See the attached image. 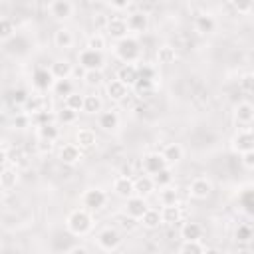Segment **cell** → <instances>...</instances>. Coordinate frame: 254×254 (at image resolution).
<instances>
[{"instance_id": "6da1fadb", "label": "cell", "mask_w": 254, "mask_h": 254, "mask_svg": "<svg viewBox=\"0 0 254 254\" xmlns=\"http://www.w3.org/2000/svg\"><path fill=\"white\" fill-rule=\"evenodd\" d=\"M65 224H67V230H69L71 234L83 236V234H87V232L91 230L93 220H91V214H89L85 208H77V210H73V212L67 216Z\"/></svg>"}, {"instance_id": "7a4b0ae2", "label": "cell", "mask_w": 254, "mask_h": 254, "mask_svg": "<svg viewBox=\"0 0 254 254\" xmlns=\"http://www.w3.org/2000/svg\"><path fill=\"white\" fill-rule=\"evenodd\" d=\"M115 54H117V58H119L121 62L133 64V62H137L139 56H141V44H139L135 38L127 36V38H123V40H119V42L115 44Z\"/></svg>"}, {"instance_id": "3957f363", "label": "cell", "mask_w": 254, "mask_h": 254, "mask_svg": "<svg viewBox=\"0 0 254 254\" xmlns=\"http://www.w3.org/2000/svg\"><path fill=\"white\" fill-rule=\"evenodd\" d=\"M77 62H79V67L83 71H93V69H101L103 64H105V58H103V52H95V50H81L79 56H77Z\"/></svg>"}, {"instance_id": "277c9868", "label": "cell", "mask_w": 254, "mask_h": 254, "mask_svg": "<svg viewBox=\"0 0 254 254\" xmlns=\"http://www.w3.org/2000/svg\"><path fill=\"white\" fill-rule=\"evenodd\" d=\"M97 244H99L103 250H107V252L115 250V248L121 244V234H119V230H117V228H111V226L103 228V230L97 234Z\"/></svg>"}, {"instance_id": "5b68a950", "label": "cell", "mask_w": 254, "mask_h": 254, "mask_svg": "<svg viewBox=\"0 0 254 254\" xmlns=\"http://www.w3.org/2000/svg\"><path fill=\"white\" fill-rule=\"evenodd\" d=\"M232 149H234L238 155H242V153H246V151H254V135H252V131H250V129L238 131V133L234 135V139H232Z\"/></svg>"}, {"instance_id": "8992f818", "label": "cell", "mask_w": 254, "mask_h": 254, "mask_svg": "<svg viewBox=\"0 0 254 254\" xmlns=\"http://www.w3.org/2000/svg\"><path fill=\"white\" fill-rule=\"evenodd\" d=\"M54 75L50 73V69L48 67H38V69H34V73H32V85L38 89V91H48L50 87H54Z\"/></svg>"}, {"instance_id": "52a82bcc", "label": "cell", "mask_w": 254, "mask_h": 254, "mask_svg": "<svg viewBox=\"0 0 254 254\" xmlns=\"http://www.w3.org/2000/svg\"><path fill=\"white\" fill-rule=\"evenodd\" d=\"M147 208H149V206H147L145 198H143V196H137V194L129 196L127 202H125V214H127L129 218H133V220L141 218V216L147 212Z\"/></svg>"}, {"instance_id": "ba28073f", "label": "cell", "mask_w": 254, "mask_h": 254, "mask_svg": "<svg viewBox=\"0 0 254 254\" xmlns=\"http://www.w3.org/2000/svg\"><path fill=\"white\" fill-rule=\"evenodd\" d=\"M105 200H107V194H105L101 189H89V190H85V194H83V206L89 208V210H99V208H103Z\"/></svg>"}, {"instance_id": "9c48e42d", "label": "cell", "mask_w": 254, "mask_h": 254, "mask_svg": "<svg viewBox=\"0 0 254 254\" xmlns=\"http://www.w3.org/2000/svg\"><path fill=\"white\" fill-rule=\"evenodd\" d=\"M125 24H127V30H129V32L141 34V32H145V30L149 28V16H147L145 12H141V10H137V12H131V14L127 16Z\"/></svg>"}, {"instance_id": "30bf717a", "label": "cell", "mask_w": 254, "mask_h": 254, "mask_svg": "<svg viewBox=\"0 0 254 254\" xmlns=\"http://www.w3.org/2000/svg\"><path fill=\"white\" fill-rule=\"evenodd\" d=\"M234 119L238 125H244V129H250V123L254 119V107L250 101H242L234 109Z\"/></svg>"}, {"instance_id": "8fae6325", "label": "cell", "mask_w": 254, "mask_h": 254, "mask_svg": "<svg viewBox=\"0 0 254 254\" xmlns=\"http://www.w3.org/2000/svg\"><path fill=\"white\" fill-rule=\"evenodd\" d=\"M48 10L56 20H65L73 14V4L67 0H54L48 4Z\"/></svg>"}, {"instance_id": "7c38bea8", "label": "cell", "mask_w": 254, "mask_h": 254, "mask_svg": "<svg viewBox=\"0 0 254 254\" xmlns=\"http://www.w3.org/2000/svg\"><path fill=\"white\" fill-rule=\"evenodd\" d=\"M139 79V73H137V65L135 64H123L119 69H117V81H121L125 87H133Z\"/></svg>"}, {"instance_id": "4fadbf2b", "label": "cell", "mask_w": 254, "mask_h": 254, "mask_svg": "<svg viewBox=\"0 0 254 254\" xmlns=\"http://www.w3.org/2000/svg\"><path fill=\"white\" fill-rule=\"evenodd\" d=\"M105 30H107V34L111 36V38H115L117 42L119 40H123V38H127V24H125V20L123 18H119V16H113V18H109L107 20V26H105Z\"/></svg>"}, {"instance_id": "5bb4252c", "label": "cell", "mask_w": 254, "mask_h": 254, "mask_svg": "<svg viewBox=\"0 0 254 254\" xmlns=\"http://www.w3.org/2000/svg\"><path fill=\"white\" fill-rule=\"evenodd\" d=\"M165 167H169V165L165 163V159L161 157V153H149V155L143 157V169H145V173H149V175H157V173L163 171Z\"/></svg>"}, {"instance_id": "9a60e30c", "label": "cell", "mask_w": 254, "mask_h": 254, "mask_svg": "<svg viewBox=\"0 0 254 254\" xmlns=\"http://www.w3.org/2000/svg\"><path fill=\"white\" fill-rule=\"evenodd\" d=\"M189 190H190V194H192L194 198H200V200H202V198H206V196L212 192V185H210L208 179L198 177V179H192Z\"/></svg>"}, {"instance_id": "2e32d148", "label": "cell", "mask_w": 254, "mask_h": 254, "mask_svg": "<svg viewBox=\"0 0 254 254\" xmlns=\"http://www.w3.org/2000/svg\"><path fill=\"white\" fill-rule=\"evenodd\" d=\"M50 73L54 75V79H69V75L73 73V65L67 60H56L50 65Z\"/></svg>"}, {"instance_id": "e0dca14e", "label": "cell", "mask_w": 254, "mask_h": 254, "mask_svg": "<svg viewBox=\"0 0 254 254\" xmlns=\"http://www.w3.org/2000/svg\"><path fill=\"white\" fill-rule=\"evenodd\" d=\"M60 161L64 165H75V163H79L81 161V149L77 145H73V143L64 145L60 149Z\"/></svg>"}, {"instance_id": "ac0fdd59", "label": "cell", "mask_w": 254, "mask_h": 254, "mask_svg": "<svg viewBox=\"0 0 254 254\" xmlns=\"http://www.w3.org/2000/svg\"><path fill=\"white\" fill-rule=\"evenodd\" d=\"M113 190H115L117 196H121V198H125V200L135 194L133 181H131L129 177H117V179L113 181Z\"/></svg>"}, {"instance_id": "d6986e66", "label": "cell", "mask_w": 254, "mask_h": 254, "mask_svg": "<svg viewBox=\"0 0 254 254\" xmlns=\"http://www.w3.org/2000/svg\"><path fill=\"white\" fill-rule=\"evenodd\" d=\"M97 123L103 131H115L119 127V115L115 111H99L97 113Z\"/></svg>"}, {"instance_id": "ffe728a7", "label": "cell", "mask_w": 254, "mask_h": 254, "mask_svg": "<svg viewBox=\"0 0 254 254\" xmlns=\"http://www.w3.org/2000/svg\"><path fill=\"white\" fill-rule=\"evenodd\" d=\"M194 28L198 34H212L216 30V20L210 14H198L194 18Z\"/></svg>"}, {"instance_id": "44dd1931", "label": "cell", "mask_w": 254, "mask_h": 254, "mask_svg": "<svg viewBox=\"0 0 254 254\" xmlns=\"http://www.w3.org/2000/svg\"><path fill=\"white\" fill-rule=\"evenodd\" d=\"M161 157L165 159V163H167V165L179 163V161L183 159V147H181L179 143H169V145H167V147L163 149Z\"/></svg>"}, {"instance_id": "7402d4cb", "label": "cell", "mask_w": 254, "mask_h": 254, "mask_svg": "<svg viewBox=\"0 0 254 254\" xmlns=\"http://www.w3.org/2000/svg\"><path fill=\"white\" fill-rule=\"evenodd\" d=\"M54 44L62 50H67L73 46V34L67 30V28H58L54 32Z\"/></svg>"}, {"instance_id": "603a6c76", "label": "cell", "mask_w": 254, "mask_h": 254, "mask_svg": "<svg viewBox=\"0 0 254 254\" xmlns=\"http://www.w3.org/2000/svg\"><path fill=\"white\" fill-rule=\"evenodd\" d=\"M75 143H77L79 149H91L97 143L95 131H91V129H79L77 135H75Z\"/></svg>"}, {"instance_id": "cb8c5ba5", "label": "cell", "mask_w": 254, "mask_h": 254, "mask_svg": "<svg viewBox=\"0 0 254 254\" xmlns=\"http://www.w3.org/2000/svg\"><path fill=\"white\" fill-rule=\"evenodd\" d=\"M183 240H200L202 236V226L198 222H185L181 228Z\"/></svg>"}, {"instance_id": "d4e9b609", "label": "cell", "mask_w": 254, "mask_h": 254, "mask_svg": "<svg viewBox=\"0 0 254 254\" xmlns=\"http://www.w3.org/2000/svg\"><path fill=\"white\" fill-rule=\"evenodd\" d=\"M133 189H135L137 196H143V198H145L147 194L153 192L155 185H153V179H151V177H139L137 181H133Z\"/></svg>"}, {"instance_id": "484cf974", "label": "cell", "mask_w": 254, "mask_h": 254, "mask_svg": "<svg viewBox=\"0 0 254 254\" xmlns=\"http://www.w3.org/2000/svg\"><path fill=\"white\" fill-rule=\"evenodd\" d=\"M107 95H109V99H113V101H121V99L127 95V87H125L121 81L111 79V81L107 83Z\"/></svg>"}, {"instance_id": "4316f807", "label": "cell", "mask_w": 254, "mask_h": 254, "mask_svg": "<svg viewBox=\"0 0 254 254\" xmlns=\"http://www.w3.org/2000/svg\"><path fill=\"white\" fill-rule=\"evenodd\" d=\"M58 137H60V129H58L54 123H48V125L38 127V139H40V141H50V143H54Z\"/></svg>"}, {"instance_id": "83f0119b", "label": "cell", "mask_w": 254, "mask_h": 254, "mask_svg": "<svg viewBox=\"0 0 254 254\" xmlns=\"http://www.w3.org/2000/svg\"><path fill=\"white\" fill-rule=\"evenodd\" d=\"M179 220H181V208H179V204H175V206H163V210H161V222L175 224Z\"/></svg>"}, {"instance_id": "f1b7e54d", "label": "cell", "mask_w": 254, "mask_h": 254, "mask_svg": "<svg viewBox=\"0 0 254 254\" xmlns=\"http://www.w3.org/2000/svg\"><path fill=\"white\" fill-rule=\"evenodd\" d=\"M157 60H159V64H163V65L173 64V62L177 60L175 48H173V46H161V48L157 50Z\"/></svg>"}, {"instance_id": "f546056e", "label": "cell", "mask_w": 254, "mask_h": 254, "mask_svg": "<svg viewBox=\"0 0 254 254\" xmlns=\"http://www.w3.org/2000/svg\"><path fill=\"white\" fill-rule=\"evenodd\" d=\"M101 99L97 97V95H83V109L81 111H85V113H89V115H93V113H99L101 111Z\"/></svg>"}, {"instance_id": "4dcf8cb0", "label": "cell", "mask_w": 254, "mask_h": 254, "mask_svg": "<svg viewBox=\"0 0 254 254\" xmlns=\"http://www.w3.org/2000/svg\"><path fill=\"white\" fill-rule=\"evenodd\" d=\"M151 179H153V185H155V187L165 189V187H169V185L173 183V171H171L169 167H165L163 171H159V173L153 175Z\"/></svg>"}, {"instance_id": "1f68e13d", "label": "cell", "mask_w": 254, "mask_h": 254, "mask_svg": "<svg viewBox=\"0 0 254 254\" xmlns=\"http://www.w3.org/2000/svg\"><path fill=\"white\" fill-rule=\"evenodd\" d=\"M141 222L147 228H157L161 224V212L155 210V208H147V212L141 216Z\"/></svg>"}, {"instance_id": "d6a6232c", "label": "cell", "mask_w": 254, "mask_h": 254, "mask_svg": "<svg viewBox=\"0 0 254 254\" xmlns=\"http://www.w3.org/2000/svg\"><path fill=\"white\" fill-rule=\"evenodd\" d=\"M54 93L60 97H67L73 93V83L69 79H58L54 81Z\"/></svg>"}, {"instance_id": "836d02e7", "label": "cell", "mask_w": 254, "mask_h": 254, "mask_svg": "<svg viewBox=\"0 0 254 254\" xmlns=\"http://www.w3.org/2000/svg\"><path fill=\"white\" fill-rule=\"evenodd\" d=\"M159 198H161L163 206H175V204H179V194H177V190L171 189V187H165V189L161 190Z\"/></svg>"}, {"instance_id": "e575fe53", "label": "cell", "mask_w": 254, "mask_h": 254, "mask_svg": "<svg viewBox=\"0 0 254 254\" xmlns=\"http://www.w3.org/2000/svg\"><path fill=\"white\" fill-rule=\"evenodd\" d=\"M42 105H44V99L40 95H28V99H26V103L22 107L28 111V115H32V113L42 111Z\"/></svg>"}, {"instance_id": "d590c367", "label": "cell", "mask_w": 254, "mask_h": 254, "mask_svg": "<svg viewBox=\"0 0 254 254\" xmlns=\"http://www.w3.org/2000/svg\"><path fill=\"white\" fill-rule=\"evenodd\" d=\"M54 119H56V115L54 113H50V111H38V113H32L30 115V121L32 123H36L38 127H42V125H48V123H54Z\"/></svg>"}, {"instance_id": "8d00e7d4", "label": "cell", "mask_w": 254, "mask_h": 254, "mask_svg": "<svg viewBox=\"0 0 254 254\" xmlns=\"http://www.w3.org/2000/svg\"><path fill=\"white\" fill-rule=\"evenodd\" d=\"M65 107L67 109H71V111H81L83 109V95H79V93H71V95H67L65 97Z\"/></svg>"}, {"instance_id": "74e56055", "label": "cell", "mask_w": 254, "mask_h": 254, "mask_svg": "<svg viewBox=\"0 0 254 254\" xmlns=\"http://www.w3.org/2000/svg\"><path fill=\"white\" fill-rule=\"evenodd\" d=\"M202 244L198 240H185L181 246V254H202Z\"/></svg>"}, {"instance_id": "f35d334b", "label": "cell", "mask_w": 254, "mask_h": 254, "mask_svg": "<svg viewBox=\"0 0 254 254\" xmlns=\"http://www.w3.org/2000/svg\"><path fill=\"white\" fill-rule=\"evenodd\" d=\"M234 236H236V240L242 242V244L250 242V240H252V228H250V224H238Z\"/></svg>"}, {"instance_id": "ab89813d", "label": "cell", "mask_w": 254, "mask_h": 254, "mask_svg": "<svg viewBox=\"0 0 254 254\" xmlns=\"http://www.w3.org/2000/svg\"><path fill=\"white\" fill-rule=\"evenodd\" d=\"M83 79L87 85H101L103 83V71L101 69H93V71H85L83 73Z\"/></svg>"}, {"instance_id": "60d3db41", "label": "cell", "mask_w": 254, "mask_h": 254, "mask_svg": "<svg viewBox=\"0 0 254 254\" xmlns=\"http://www.w3.org/2000/svg\"><path fill=\"white\" fill-rule=\"evenodd\" d=\"M14 36V24L8 18H0V40H10Z\"/></svg>"}, {"instance_id": "b9f144b4", "label": "cell", "mask_w": 254, "mask_h": 254, "mask_svg": "<svg viewBox=\"0 0 254 254\" xmlns=\"http://www.w3.org/2000/svg\"><path fill=\"white\" fill-rule=\"evenodd\" d=\"M16 181H18L16 171H12V169H4V173H2V177H0V185H2L4 189H12V187L16 185Z\"/></svg>"}, {"instance_id": "7bdbcfd3", "label": "cell", "mask_w": 254, "mask_h": 254, "mask_svg": "<svg viewBox=\"0 0 254 254\" xmlns=\"http://www.w3.org/2000/svg\"><path fill=\"white\" fill-rule=\"evenodd\" d=\"M87 48H89V50H95V52H103V48H105V38H103L101 34H93V36H89V40H87Z\"/></svg>"}, {"instance_id": "ee69618b", "label": "cell", "mask_w": 254, "mask_h": 254, "mask_svg": "<svg viewBox=\"0 0 254 254\" xmlns=\"http://www.w3.org/2000/svg\"><path fill=\"white\" fill-rule=\"evenodd\" d=\"M26 99H28V91H26V89L18 87V89H12V91H10V101H12V103H16V105H24Z\"/></svg>"}, {"instance_id": "f6af8a7d", "label": "cell", "mask_w": 254, "mask_h": 254, "mask_svg": "<svg viewBox=\"0 0 254 254\" xmlns=\"http://www.w3.org/2000/svg\"><path fill=\"white\" fill-rule=\"evenodd\" d=\"M58 119H60L64 125H69V123H73V121L77 119V113L71 111V109H67V107H64V109L58 113Z\"/></svg>"}, {"instance_id": "bcb514c9", "label": "cell", "mask_w": 254, "mask_h": 254, "mask_svg": "<svg viewBox=\"0 0 254 254\" xmlns=\"http://www.w3.org/2000/svg\"><path fill=\"white\" fill-rule=\"evenodd\" d=\"M137 73H139V79L155 81V69L151 65H137Z\"/></svg>"}, {"instance_id": "7dc6e473", "label": "cell", "mask_w": 254, "mask_h": 254, "mask_svg": "<svg viewBox=\"0 0 254 254\" xmlns=\"http://www.w3.org/2000/svg\"><path fill=\"white\" fill-rule=\"evenodd\" d=\"M141 95H147V91L153 87V81H147V79H137V83L133 85Z\"/></svg>"}, {"instance_id": "c3c4849f", "label": "cell", "mask_w": 254, "mask_h": 254, "mask_svg": "<svg viewBox=\"0 0 254 254\" xmlns=\"http://www.w3.org/2000/svg\"><path fill=\"white\" fill-rule=\"evenodd\" d=\"M28 123H30V115H28V113H18V115L14 117V127H18V129L28 127Z\"/></svg>"}, {"instance_id": "681fc988", "label": "cell", "mask_w": 254, "mask_h": 254, "mask_svg": "<svg viewBox=\"0 0 254 254\" xmlns=\"http://www.w3.org/2000/svg\"><path fill=\"white\" fill-rule=\"evenodd\" d=\"M252 85H254V75L252 73H246L242 79H240V87L244 91H252Z\"/></svg>"}, {"instance_id": "f907efd6", "label": "cell", "mask_w": 254, "mask_h": 254, "mask_svg": "<svg viewBox=\"0 0 254 254\" xmlns=\"http://www.w3.org/2000/svg\"><path fill=\"white\" fill-rule=\"evenodd\" d=\"M242 165H244L246 169H252V167H254V151L242 153Z\"/></svg>"}, {"instance_id": "816d5d0a", "label": "cell", "mask_w": 254, "mask_h": 254, "mask_svg": "<svg viewBox=\"0 0 254 254\" xmlns=\"http://www.w3.org/2000/svg\"><path fill=\"white\" fill-rule=\"evenodd\" d=\"M109 6H111L113 10H127V8L131 6V2H129V0H119V2H109Z\"/></svg>"}, {"instance_id": "f5cc1de1", "label": "cell", "mask_w": 254, "mask_h": 254, "mask_svg": "<svg viewBox=\"0 0 254 254\" xmlns=\"http://www.w3.org/2000/svg\"><path fill=\"white\" fill-rule=\"evenodd\" d=\"M252 2H234V8L238 10V12H248V10H252Z\"/></svg>"}, {"instance_id": "db71d44e", "label": "cell", "mask_w": 254, "mask_h": 254, "mask_svg": "<svg viewBox=\"0 0 254 254\" xmlns=\"http://www.w3.org/2000/svg\"><path fill=\"white\" fill-rule=\"evenodd\" d=\"M52 147H54V143H50V141H40V143H38V149H40L42 153L52 151Z\"/></svg>"}, {"instance_id": "11a10c76", "label": "cell", "mask_w": 254, "mask_h": 254, "mask_svg": "<svg viewBox=\"0 0 254 254\" xmlns=\"http://www.w3.org/2000/svg\"><path fill=\"white\" fill-rule=\"evenodd\" d=\"M8 157H10V161H20V159H22V151H20V149H12V151L8 153Z\"/></svg>"}, {"instance_id": "9f6ffc18", "label": "cell", "mask_w": 254, "mask_h": 254, "mask_svg": "<svg viewBox=\"0 0 254 254\" xmlns=\"http://www.w3.org/2000/svg\"><path fill=\"white\" fill-rule=\"evenodd\" d=\"M67 254H89V250H87L85 246H73Z\"/></svg>"}, {"instance_id": "6f0895ef", "label": "cell", "mask_w": 254, "mask_h": 254, "mask_svg": "<svg viewBox=\"0 0 254 254\" xmlns=\"http://www.w3.org/2000/svg\"><path fill=\"white\" fill-rule=\"evenodd\" d=\"M202 254H218V252H216V248H206V246H204V248H202Z\"/></svg>"}, {"instance_id": "680465c9", "label": "cell", "mask_w": 254, "mask_h": 254, "mask_svg": "<svg viewBox=\"0 0 254 254\" xmlns=\"http://www.w3.org/2000/svg\"><path fill=\"white\" fill-rule=\"evenodd\" d=\"M2 173H4V167H2V161H0V177H2Z\"/></svg>"}]
</instances>
